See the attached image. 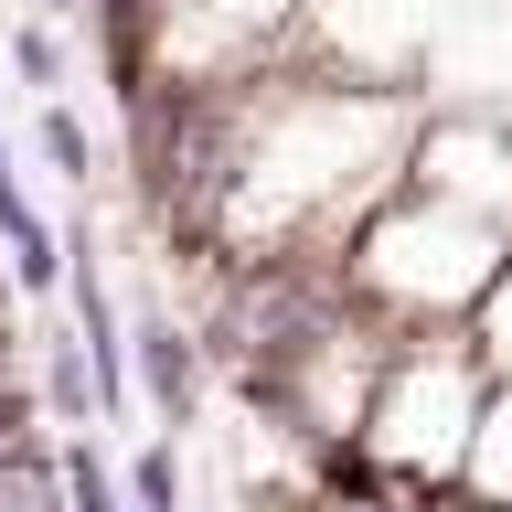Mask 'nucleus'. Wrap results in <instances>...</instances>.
<instances>
[{"label":"nucleus","mask_w":512,"mask_h":512,"mask_svg":"<svg viewBox=\"0 0 512 512\" xmlns=\"http://www.w3.org/2000/svg\"><path fill=\"white\" fill-rule=\"evenodd\" d=\"M54 480H64V512H139V502H128V480L96 459V438H64Z\"/></svg>","instance_id":"6"},{"label":"nucleus","mask_w":512,"mask_h":512,"mask_svg":"<svg viewBox=\"0 0 512 512\" xmlns=\"http://www.w3.org/2000/svg\"><path fill=\"white\" fill-rule=\"evenodd\" d=\"M470 342H480V363H491V374L512 384V256H502V278H491V299H480Z\"/></svg>","instance_id":"10"},{"label":"nucleus","mask_w":512,"mask_h":512,"mask_svg":"<svg viewBox=\"0 0 512 512\" xmlns=\"http://www.w3.org/2000/svg\"><path fill=\"white\" fill-rule=\"evenodd\" d=\"M32 150L54 160V182H75V192L96 182V139H86V118H75L64 96H43V118H32Z\"/></svg>","instance_id":"7"},{"label":"nucleus","mask_w":512,"mask_h":512,"mask_svg":"<svg viewBox=\"0 0 512 512\" xmlns=\"http://www.w3.org/2000/svg\"><path fill=\"white\" fill-rule=\"evenodd\" d=\"M491 384H502V374L480 363L470 320H459V331H395V352H384V384H374V406H363L352 459H363V470H395V480H427V491H459Z\"/></svg>","instance_id":"1"},{"label":"nucleus","mask_w":512,"mask_h":512,"mask_svg":"<svg viewBox=\"0 0 512 512\" xmlns=\"http://www.w3.org/2000/svg\"><path fill=\"white\" fill-rule=\"evenodd\" d=\"M128 374L150 384V406H160V427H182L192 406H203V342H192L171 310H150L139 331H128Z\"/></svg>","instance_id":"2"},{"label":"nucleus","mask_w":512,"mask_h":512,"mask_svg":"<svg viewBox=\"0 0 512 512\" xmlns=\"http://www.w3.org/2000/svg\"><path fill=\"white\" fill-rule=\"evenodd\" d=\"M470 512H512V502H470Z\"/></svg>","instance_id":"12"},{"label":"nucleus","mask_w":512,"mask_h":512,"mask_svg":"<svg viewBox=\"0 0 512 512\" xmlns=\"http://www.w3.org/2000/svg\"><path fill=\"white\" fill-rule=\"evenodd\" d=\"M0 256H11V288H22V299H54L64 267H75V256H64V235L43 224V203H32L22 182L0 192Z\"/></svg>","instance_id":"3"},{"label":"nucleus","mask_w":512,"mask_h":512,"mask_svg":"<svg viewBox=\"0 0 512 512\" xmlns=\"http://www.w3.org/2000/svg\"><path fill=\"white\" fill-rule=\"evenodd\" d=\"M11 182H22V171H11V139H0V192H11Z\"/></svg>","instance_id":"11"},{"label":"nucleus","mask_w":512,"mask_h":512,"mask_svg":"<svg viewBox=\"0 0 512 512\" xmlns=\"http://www.w3.org/2000/svg\"><path fill=\"white\" fill-rule=\"evenodd\" d=\"M459 491H470V502H512V384H491V406H480V438H470Z\"/></svg>","instance_id":"5"},{"label":"nucleus","mask_w":512,"mask_h":512,"mask_svg":"<svg viewBox=\"0 0 512 512\" xmlns=\"http://www.w3.org/2000/svg\"><path fill=\"white\" fill-rule=\"evenodd\" d=\"M43 406H54V427H107V406H96V363H86V342L75 331H43Z\"/></svg>","instance_id":"4"},{"label":"nucleus","mask_w":512,"mask_h":512,"mask_svg":"<svg viewBox=\"0 0 512 512\" xmlns=\"http://www.w3.org/2000/svg\"><path fill=\"white\" fill-rule=\"evenodd\" d=\"M128 502L139 512H182V448L171 438H150L139 459H128Z\"/></svg>","instance_id":"8"},{"label":"nucleus","mask_w":512,"mask_h":512,"mask_svg":"<svg viewBox=\"0 0 512 512\" xmlns=\"http://www.w3.org/2000/svg\"><path fill=\"white\" fill-rule=\"evenodd\" d=\"M11 75H22L32 96L64 86V43H54V22H43V11H32V22H11Z\"/></svg>","instance_id":"9"}]
</instances>
